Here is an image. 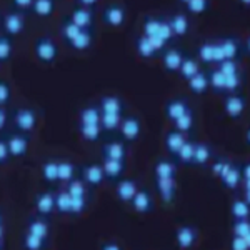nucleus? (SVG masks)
<instances>
[{"mask_svg": "<svg viewBox=\"0 0 250 250\" xmlns=\"http://www.w3.org/2000/svg\"><path fill=\"white\" fill-rule=\"evenodd\" d=\"M193 148H195V142L190 139H187L184 142V145L180 147L179 154L175 155V159H173V162L177 165H187V167H190L192 162H193Z\"/></svg>", "mask_w": 250, "mask_h": 250, "instance_id": "e433bc0d", "label": "nucleus"}, {"mask_svg": "<svg viewBox=\"0 0 250 250\" xmlns=\"http://www.w3.org/2000/svg\"><path fill=\"white\" fill-rule=\"evenodd\" d=\"M34 54L40 63L52 65L59 57V47L50 37H39L34 43Z\"/></svg>", "mask_w": 250, "mask_h": 250, "instance_id": "20e7f679", "label": "nucleus"}, {"mask_svg": "<svg viewBox=\"0 0 250 250\" xmlns=\"http://www.w3.org/2000/svg\"><path fill=\"white\" fill-rule=\"evenodd\" d=\"M117 132L122 137L124 142H135V140H139L140 135H142V122H140V119L135 115L124 117Z\"/></svg>", "mask_w": 250, "mask_h": 250, "instance_id": "1a4fd4ad", "label": "nucleus"}, {"mask_svg": "<svg viewBox=\"0 0 250 250\" xmlns=\"http://www.w3.org/2000/svg\"><path fill=\"white\" fill-rule=\"evenodd\" d=\"M0 225H2V215H0Z\"/></svg>", "mask_w": 250, "mask_h": 250, "instance_id": "338daca9", "label": "nucleus"}, {"mask_svg": "<svg viewBox=\"0 0 250 250\" xmlns=\"http://www.w3.org/2000/svg\"><path fill=\"white\" fill-rule=\"evenodd\" d=\"M47 242L48 240H45V239H42V237L35 235V233H30V232L25 230V235H23L22 245H23V249H27V250H42V249L47 247Z\"/></svg>", "mask_w": 250, "mask_h": 250, "instance_id": "49530a36", "label": "nucleus"}, {"mask_svg": "<svg viewBox=\"0 0 250 250\" xmlns=\"http://www.w3.org/2000/svg\"><path fill=\"white\" fill-rule=\"evenodd\" d=\"M187 87L192 94L195 95H205L208 90H210V85H208V77L207 72L200 70L199 74H195L192 79L187 80Z\"/></svg>", "mask_w": 250, "mask_h": 250, "instance_id": "cd10ccee", "label": "nucleus"}, {"mask_svg": "<svg viewBox=\"0 0 250 250\" xmlns=\"http://www.w3.org/2000/svg\"><path fill=\"white\" fill-rule=\"evenodd\" d=\"M179 2H180V3H184V5H185V3H187V2H190V0H179Z\"/></svg>", "mask_w": 250, "mask_h": 250, "instance_id": "69168bd1", "label": "nucleus"}, {"mask_svg": "<svg viewBox=\"0 0 250 250\" xmlns=\"http://www.w3.org/2000/svg\"><path fill=\"white\" fill-rule=\"evenodd\" d=\"M12 122H14L15 130L30 134V132L35 130V127H37V124H39V114H37V110L32 107L15 108L14 115H12Z\"/></svg>", "mask_w": 250, "mask_h": 250, "instance_id": "7ed1b4c3", "label": "nucleus"}, {"mask_svg": "<svg viewBox=\"0 0 250 250\" xmlns=\"http://www.w3.org/2000/svg\"><path fill=\"white\" fill-rule=\"evenodd\" d=\"M213 40H205L197 47L195 57L204 65H215V50H213Z\"/></svg>", "mask_w": 250, "mask_h": 250, "instance_id": "2f4dec72", "label": "nucleus"}, {"mask_svg": "<svg viewBox=\"0 0 250 250\" xmlns=\"http://www.w3.org/2000/svg\"><path fill=\"white\" fill-rule=\"evenodd\" d=\"M32 3H34V0H12V7H14L15 10L23 12V14L30 12Z\"/></svg>", "mask_w": 250, "mask_h": 250, "instance_id": "4d7b16f0", "label": "nucleus"}, {"mask_svg": "<svg viewBox=\"0 0 250 250\" xmlns=\"http://www.w3.org/2000/svg\"><path fill=\"white\" fill-rule=\"evenodd\" d=\"M79 177V168L72 160H59V182L67 184Z\"/></svg>", "mask_w": 250, "mask_h": 250, "instance_id": "c9c22d12", "label": "nucleus"}, {"mask_svg": "<svg viewBox=\"0 0 250 250\" xmlns=\"http://www.w3.org/2000/svg\"><path fill=\"white\" fill-rule=\"evenodd\" d=\"M104 250H120V244H117V242H105V244L100 245Z\"/></svg>", "mask_w": 250, "mask_h": 250, "instance_id": "680f3d73", "label": "nucleus"}, {"mask_svg": "<svg viewBox=\"0 0 250 250\" xmlns=\"http://www.w3.org/2000/svg\"><path fill=\"white\" fill-rule=\"evenodd\" d=\"M185 140H187V134L177 130L175 127L170 128V130H167V134H165V139H164V145H165V150L168 152V155L172 157V160L175 159L177 154H179L180 147L184 145Z\"/></svg>", "mask_w": 250, "mask_h": 250, "instance_id": "6ab92c4d", "label": "nucleus"}, {"mask_svg": "<svg viewBox=\"0 0 250 250\" xmlns=\"http://www.w3.org/2000/svg\"><path fill=\"white\" fill-rule=\"evenodd\" d=\"M245 108H247V99L240 92H232V94H225L224 97V112L227 117L237 120L244 115Z\"/></svg>", "mask_w": 250, "mask_h": 250, "instance_id": "0eeeda50", "label": "nucleus"}, {"mask_svg": "<svg viewBox=\"0 0 250 250\" xmlns=\"http://www.w3.org/2000/svg\"><path fill=\"white\" fill-rule=\"evenodd\" d=\"M230 213H232L233 219H249V217H250L249 199H235V200H232Z\"/></svg>", "mask_w": 250, "mask_h": 250, "instance_id": "79ce46f5", "label": "nucleus"}, {"mask_svg": "<svg viewBox=\"0 0 250 250\" xmlns=\"http://www.w3.org/2000/svg\"><path fill=\"white\" fill-rule=\"evenodd\" d=\"M67 45L70 47L72 50H77V52L90 50L92 45H94V30H83L82 29L74 39L68 40Z\"/></svg>", "mask_w": 250, "mask_h": 250, "instance_id": "5701e85b", "label": "nucleus"}, {"mask_svg": "<svg viewBox=\"0 0 250 250\" xmlns=\"http://www.w3.org/2000/svg\"><path fill=\"white\" fill-rule=\"evenodd\" d=\"M12 99V88L7 80L0 79V107H5Z\"/></svg>", "mask_w": 250, "mask_h": 250, "instance_id": "5fc2aeb1", "label": "nucleus"}, {"mask_svg": "<svg viewBox=\"0 0 250 250\" xmlns=\"http://www.w3.org/2000/svg\"><path fill=\"white\" fill-rule=\"evenodd\" d=\"M230 247H232V250H249L250 239H247V237H240V235H233L230 240Z\"/></svg>", "mask_w": 250, "mask_h": 250, "instance_id": "6e6d98bb", "label": "nucleus"}, {"mask_svg": "<svg viewBox=\"0 0 250 250\" xmlns=\"http://www.w3.org/2000/svg\"><path fill=\"white\" fill-rule=\"evenodd\" d=\"M80 30H82V29L75 25L68 15H67V17H63L62 22H60V35H62V39H63V42H65V43L68 42V40L74 39Z\"/></svg>", "mask_w": 250, "mask_h": 250, "instance_id": "37998d69", "label": "nucleus"}, {"mask_svg": "<svg viewBox=\"0 0 250 250\" xmlns=\"http://www.w3.org/2000/svg\"><path fill=\"white\" fill-rule=\"evenodd\" d=\"M240 167V177H242V184H244L245 190H249V179H250V165L247 162L239 164Z\"/></svg>", "mask_w": 250, "mask_h": 250, "instance_id": "bf43d9fd", "label": "nucleus"}, {"mask_svg": "<svg viewBox=\"0 0 250 250\" xmlns=\"http://www.w3.org/2000/svg\"><path fill=\"white\" fill-rule=\"evenodd\" d=\"M79 134L85 142H97L100 140L104 130L100 124H79Z\"/></svg>", "mask_w": 250, "mask_h": 250, "instance_id": "72a5a7b5", "label": "nucleus"}, {"mask_svg": "<svg viewBox=\"0 0 250 250\" xmlns=\"http://www.w3.org/2000/svg\"><path fill=\"white\" fill-rule=\"evenodd\" d=\"M225 92L224 94H232V92H240L242 83H244V75L242 72L233 75H225Z\"/></svg>", "mask_w": 250, "mask_h": 250, "instance_id": "8fccbe9b", "label": "nucleus"}, {"mask_svg": "<svg viewBox=\"0 0 250 250\" xmlns=\"http://www.w3.org/2000/svg\"><path fill=\"white\" fill-rule=\"evenodd\" d=\"M202 63L197 60L195 55H190V54H185L184 55V60H182V63H180V68H179V72L177 74L182 77V80H185L187 82L188 79H192L195 74H199L200 70H202Z\"/></svg>", "mask_w": 250, "mask_h": 250, "instance_id": "b1692460", "label": "nucleus"}, {"mask_svg": "<svg viewBox=\"0 0 250 250\" xmlns=\"http://www.w3.org/2000/svg\"><path fill=\"white\" fill-rule=\"evenodd\" d=\"M172 124L177 130L184 132V134H190V132L193 130V127H195V115H193L192 108L188 112H185L184 115H180L177 120H173Z\"/></svg>", "mask_w": 250, "mask_h": 250, "instance_id": "a19ab883", "label": "nucleus"}, {"mask_svg": "<svg viewBox=\"0 0 250 250\" xmlns=\"http://www.w3.org/2000/svg\"><path fill=\"white\" fill-rule=\"evenodd\" d=\"M134 43H135V52L139 54V57H142L145 60H152V59L160 57V54L155 50V47L152 45V42L145 37V35H142V34L137 35Z\"/></svg>", "mask_w": 250, "mask_h": 250, "instance_id": "a878e982", "label": "nucleus"}, {"mask_svg": "<svg viewBox=\"0 0 250 250\" xmlns=\"http://www.w3.org/2000/svg\"><path fill=\"white\" fill-rule=\"evenodd\" d=\"M185 52L179 47H167L165 50L160 54L162 59V67L167 74H177L180 68V63L184 60Z\"/></svg>", "mask_w": 250, "mask_h": 250, "instance_id": "ddd939ff", "label": "nucleus"}, {"mask_svg": "<svg viewBox=\"0 0 250 250\" xmlns=\"http://www.w3.org/2000/svg\"><path fill=\"white\" fill-rule=\"evenodd\" d=\"M34 207H35V213L39 217H43V219L50 217L55 212V193L52 190H42L35 193Z\"/></svg>", "mask_w": 250, "mask_h": 250, "instance_id": "f8f14e48", "label": "nucleus"}, {"mask_svg": "<svg viewBox=\"0 0 250 250\" xmlns=\"http://www.w3.org/2000/svg\"><path fill=\"white\" fill-rule=\"evenodd\" d=\"M122 114H102L100 117V125H102L104 132H117L119 125L122 122Z\"/></svg>", "mask_w": 250, "mask_h": 250, "instance_id": "c03bdc74", "label": "nucleus"}, {"mask_svg": "<svg viewBox=\"0 0 250 250\" xmlns=\"http://www.w3.org/2000/svg\"><path fill=\"white\" fill-rule=\"evenodd\" d=\"M220 184L224 188H229V190H233L239 185H242V177H240V167L239 164L232 162V165L229 167V170L220 177Z\"/></svg>", "mask_w": 250, "mask_h": 250, "instance_id": "c85d7f7f", "label": "nucleus"}, {"mask_svg": "<svg viewBox=\"0 0 250 250\" xmlns=\"http://www.w3.org/2000/svg\"><path fill=\"white\" fill-rule=\"evenodd\" d=\"M7 122H9V115H7L5 107H0V130H3V128H5Z\"/></svg>", "mask_w": 250, "mask_h": 250, "instance_id": "052dcab7", "label": "nucleus"}, {"mask_svg": "<svg viewBox=\"0 0 250 250\" xmlns=\"http://www.w3.org/2000/svg\"><path fill=\"white\" fill-rule=\"evenodd\" d=\"M132 205V208L140 213V215H147V213H152L154 212V197H152L150 190H147V188H137L135 195L132 197V200L128 202Z\"/></svg>", "mask_w": 250, "mask_h": 250, "instance_id": "4468645a", "label": "nucleus"}, {"mask_svg": "<svg viewBox=\"0 0 250 250\" xmlns=\"http://www.w3.org/2000/svg\"><path fill=\"white\" fill-rule=\"evenodd\" d=\"M165 117H167L170 122L173 120H177L180 115H184L185 112L190 110V105H188L187 99H184V97H172V99H168L167 102H165Z\"/></svg>", "mask_w": 250, "mask_h": 250, "instance_id": "f3484780", "label": "nucleus"}, {"mask_svg": "<svg viewBox=\"0 0 250 250\" xmlns=\"http://www.w3.org/2000/svg\"><path fill=\"white\" fill-rule=\"evenodd\" d=\"M175 240H177L179 249H182V250L192 249L193 245L197 244V240H199V230H197L193 225H188V224L179 225L175 230Z\"/></svg>", "mask_w": 250, "mask_h": 250, "instance_id": "2eb2a0df", "label": "nucleus"}, {"mask_svg": "<svg viewBox=\"0 0 250 250\" xmlns=\"http://www.w3.org/2000/svg\"><path fill=\"white\" fill-rule=\"evenodd\" d=\"M167 20L172 29L173 37L182 39L188 34V30H190V20H188L187 14H184V12H177V14L170 15Z\"/></svg>", "mask_w": 250, "mask_h": 250, "instance_id": "4be33fe9", "label": "nucleus"}, {"mask_svg": "<svg viewBox=\"0 0 250 250\" xmlns=\"http://www.w3.org/2000/svg\"><path fill=\"white\" fill-rule=\"evenodd\" d=\"M208 77V85H210L212 90H215L217 94H224L225 92V74L220 70L219 67H213L207 72Z\"/></svg>", "mask_w": 250, "mask_h": 250, "instance_id": "58836bf2", "label": "nucleus"}, {"mask_svg": "<svg viewBox=\"0 0 250 250\" xmlns=\"http://www.w3.org/2000/svg\"><path fill=\"white\" fill-rule=\"evenodd\" d=\"M155 188L164 204H173L177 197V179H154Z\"/></svg>", "mask_w": 250, "mask_h": 250, "instance_id": "a211bd4d", "label": "nucleus"}, {"mask_svg": "<svg viewBox=\"0 0 250 250\" xmlns=\"http://www.w3.org/2000/svg\"><path fill=\"white\" fill-rule=\"evenodd\" d=\"M10 159L12 157H10V152H9V147H7L5 139L0 137V165H5Z\"/></svg>", "mask_w": 250, "mask_h": 250, "instance_id": "13d9d810", "label": "nucleus"}, {"mask_svg": "<svg viewBox=\"0 0 250 250\" xmlns=\"http://www.w3.org/2000/svg\"><path fill=\"white\" fill-rule=\"evenodd\" d=\"M40 177L48 185H57L59 184V160L48 159L40 167Z\"/></svg>", "mask_w": 250, "mask_h": 250, "instance_id": "7c9ffc66", "label": "nucleus"}, {"mask_svg": "<svg viewBox=\"0 0 250 250\" xmlns=\"http://www.w3.org/2000/svg\"><path fill=\"white\" fill-rule=\"evenodd\" d=\"M2 29L10 37H17L25 30V14L20 10H9L2 15Z\"/></svg>", "mask_w": 250, "mask_h": 250, "instance_id": "423d86ee", "label": "nucleus"}, {"mask_svg": "<svg viewBox=\"0 0 250 250\" xmlns=\"http://www.w3.org/2000/svg\"><path fill=\"white\" fill-rule=\"evenodd\" d=\"M125 20H127V10L122 3L119 2H112L108 5L104 7L102 10V22L108 27H114V29H119V27H124Z\"/></svg>", "mask_w": 250, "mask_h": 250, "instance_id": "6e6552de", "label": "nucleus"}, {"mask_svg": "<svg viewBox=\"0 0 250 250\" xmlns=\"http://www.w3.org/2000/svg\"><path fill=\"white\" fill-rule=\"evenodd\" d=\"M137 182L134 179H128V177H122L120 180L115 182V197L124 204H128L132 200V197L137 192Z\"/></svg>", "mask_w": 250, "mask_h": 250, "instance_id": "412c9836", "label": "nucleus"}, {"mask_svg": "<svg viewBox=\"0 0 250 250\" xmlns=\"http://www.w3.org/2000/svg\"><path fill=\"white\" fill-rule=\"evenodd\" d=\"M142 35L148 39H160L165 43H170L173 39L172 29L168 25V20L162 15H145L142 19Z\"/></svg>", "mask_w": 250, "mask_h": 250, "instance_id": "f257e3e1", "label": "nucleus"}, {"mask_svg": "<svg viewBox=\"0 0 250 250\" xmlns=\"http://www.w3.org/2000/svg\"><path fill=\"white\" fill-rule=\"evenodd\" d=\"M100 112L102 114H122L125 110V104L120 97L117 95H104L99 102Z\"/></svg>", "mask_w": 250, "mask_h": 250, "instance_id": "bb28decb", "label": "nucleus"}, {"mask_svg": "<svg viewBox=\"0 0 250 250\" xmlns=\"http://www.w3.org/2000/svg\"><path fill=\"white\" fill-rule=\"evenodd\" d=\"M55 212H59L60 215H72V197L67 190L55 193Z\"/></svg>", "mask_w": 250, "mask_h": 250, "instance_id": "ea45409f", "label": "nucleus"}, {"mask_svg": "<svg viewBox=\"0 0 250 250\" xmlns=\"http://www.w3.org/2000/svg\"><path fill=\"white\" fill-rule=\"evenodd\" d=\"M100 112L99 104H90V105L83 107L79 114V124H100Z\"/></svg>", "mask_w": 250, "mask_h": 250, "instance_id": "4c0bfd02", "label": "nucleus"}, {"mask_svg": "<svg viewBox=\"0 0 250 250\" xmlns=\"http://www.w3.org/2000/svg\"><path fill=\"white\" fill-rule=\"evenodd\" d=\"M154 179H177V164L172 159H159L154 165Z\"/></svg>", "mask_w": 250, "mask_h": 250, "instance_id": "393cba45", "label": "nucleus"}, {"mask_svg": "<svg viewBox=\"0 0 250 250\" xmlns=\"http://www.w3.org/2000/svg\"><path fill=\"white\" fill-rule=\"evenodd\" d=\"M80 179L85 182L88 188H99L100 185L105 182V173H104L102 164H97V162L85 164L80 168Z\"/></svg>", "mask_w": 250, "mask_h": 250, "instance_id": "9d476101", "label": "nucleus"}, {"mask_svg": "<svg viewBox=\"0 0 250 250\" xmlns=\"http://www.w3.org/2000/svg\"><path fill=\"white\" fill-rule=\"evenodd\" d=\"M27 232L35 233V235L42 237V239L48 240L50 239V227H48L47 220L43 217H30L29 222H27Z\"/></svg>", "mask_w": 250, "mask_h": 250, "instance_id": "473e14b6", "label": "nucleus"}, {"mask_svg": "<svg viewBox=\"0 0 250 250\" xmlns=\"http://www.w3.org/2000/svg\"><path fill=\"white\" fill-rule=\"evenodd\" d=\"M87 185L83 182L80 177H75L74 180H70V182H67V188L65 190L68 192V195L70 197H87Z\"/></svg>", "mask_w": 250, "mask_h": 250, "instance_id": "de8ad7c7", "label": "nucleus"}, {"mask_svg": "<svg viewBox=\"0 0 250 250\" xmlns=\"http://www.w3.org/2000/svg\"><path fill=\"white\" fill-rule=\"evenodd\" d=\"M185 9L192 15H204L210 9V0H190L185 3Z\"/></svg>", "mask_w": 250, "mask_h": 250, "instance_id": "09e8293b", "label": "nucleus"}, {"mask_svg": "<svg viewBox=\"0 0 250 250\" xmlns=\"http://www.w3.org/2000/svg\"><path fill=\"white\" fill-rule=\"evenodd\" d=\"M68 17L72 19V22L75 23L77 27L83 30H94L95 25V10L90 9V7H83L75 3L74 9L70 10Z\"/></svg>", "mask_w": 250, "mask_h": 250, "instance_id": "9b49d317", "label": "nucleus"}, {"mask_svg": "<svg viewBox=\"0 0 250 250\" xmlns=\"http://www.w3.org/2000/svg\"><path fill=\"white\" fill-rule=\"evenodd\" d=\"M128 147L124 140H108L102 145V159H112V160H124L127 162Z\"/></svg>", "mask_w": 250, "mask_h": 250, "instance_id": "dca6fc26", "label": "nucleus"}, {"mask_svg": "<svg viewBox=\"0 0 250 250\" xmlns=\"http://www.w3.org/2000/svg\"><path fill=\"white\" fill-rule=\"evenodd\" d=\"M239 2L242 3V5H245V7L250 5V0H239Z\"/></svg>", "mask_w": 250, "mask_h": 250, "instance_id": "0e129e2a", "label": "nucleus"}, {"mask_svg": "<svg viewBox=\"0 0 250 250\" xmlns=\"http://www.w3.org/2000/svg\"><path fill=\"white\" fill-rule=\"evenodd\" d=\"M212 157H213V152H212V147L208 144H204V142H195V148H193V162L192 165L195 167H205L207 164L212 162Z\"/></svg>", "mask_w": 250, "mask_h": 250, "instance_id": "c756f323", "label": "nucleus"}, {"mask_svg": "<svg viewBox=\"0 0 250 250\" xmlns=\"http://www.w3.org/2000/svg\"><path fill=\"white\" fill-rule=\"evenodd\" d=\"M230 165H232L230 160H225V159H217V160H213L212 165H210L212 175H213V177H217V179H220V177L229 170V167H230Z\"/></svg>", "mask_w": 250, "mask_h": 250, "instance_id": "864d4df0", "label": "nucleus"}, {"mask_svg": "<svg viewBox=\"0 0 250 250\" xmlns=\"http://www.w3.org/2000/svg\"><path fill=\"white\" fill-rule=\"evenodd\" d=\"M213 50H215V65L222 60L233 59L239 60L244 48H242V40L235 37H224L219 40H213Z\"/></svg>", "mask_w": 250, "mask_h": 250, "instance_id": "f03ea898", "label": "nucleus"}, {"mask_svg": "<svg viewBox=\"0 0 250 250\" xmlns=\"http://www.w3.org/2000/svg\"><path fill=\"white\" fill-rule=\"evenodd\" d=\"M14 55V40L10 35H0V63L9 62Z\"/></svg>", "mask_w": 250, "mask_h": 250, "instance_id": "a18cd8bd", "label": "nucleus"}, {"mask_svg": "<svg viewBox=\"0 0 250 250\" xmlns=\"http://www.w3.org/2000/svg\"><path fill=\"white\" fill-rule=\"evenodd\" d=\"M217 67H219L225 75H233V74H239V72H240L239 60H233V59L222 60L220 63H217Z\"/></svg>", "mask_w": 250, "mask_h": 250, "instance_id": "603ef678", "label": "nucleus"}, {"mask_svg": "<svg viewBox=\"0 0 250 250\" xmlns=\"http://www.w3.org/2000/svg\"><path fill=\"white\" fill-rule=\"evenodd\" d=\"M232 233L233 235H240V237H247V239H250V222H249V219H233Z\"/></svg>", "mask_w": 250, "mask_h": 250, "instance_id": "3c124183", "label": "nucleus"}, {"mask_svg": "<svg viewBox=\"0 0 250 250\" xmlns=\"http://www.w3.org/2000/svg\"><path fill=\"white\" fill-rule=\"evenodd\" d=\"M30 12L39 19L52 17V14L55 12V0H34Z\"/></svg>", "mask_w": 250, "mask_h": 250, "instance_id": "f704fd0d", "label": "nucleus"}, {"mask_svg": "<svg viewBox=\"0 0 250 250\" xmlns=\"http://www.w3.org/2000/svg\"><path fill=\"white\" fill-rule=\"evenodd\" d=\"M7 147H9L10 157L12 159H22L27 155L29 152V145H30V137L25 132L20 130H12L9 135L5 137Z\"/></svg>", "mask_w": 250, "mask_h": 250, "instance_id": "39448f33", "label": "nucleus"}, {"mask_svg": "<svg viewBox=\"0 0 250 250\" xmlns=\"http://www.w3.org/2000/svg\"><path fill=\"white\" fill-rule=\"evenodd\" d=\"M75 2L79 3V5H83V7H90V9H94L97 3L100 2V0H75Z\"/></svg>", "mask_w": 250, "mask_h": 250, "instance_id": "e2e57ef3", "label": "nucleus"}, {"mask_svg": "<svg viewBox=\"0 0 250 250\" xmlns=\"http://www.w3.org/2000/svg\"><path fill=\"white\" fill-rule=\"evenodd\" d=\"M102 168L105 173V180L108 182H117L125 175L127 164L124 160H112V159H102Z\"/></svg>", "mask_w": 250, "mask_h": 250, "instance_id": "aec40b11", "label": "nucleus"}]
</instances>
